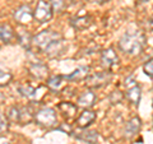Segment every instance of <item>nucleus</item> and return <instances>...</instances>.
<instances>
[{
	"mask_svg": "<svg viewBox=\"0 0 153 144\" xmlns=\"http://www.w3.org/2000/svg\"><path fill=\"white\" fill-rule=\"evenodd\" d=\"M119 49L128 55L137 56L146 46V35L142 31H126L119 40Z\"/></svg>",
	"mask_w": 153,
	"mask_h": 144,
	"instance_id": "f257e3e1",
	"label": "nucleus"
},
{
	"mask_svg": "<svg viewBox=\"0 0 153 144\" xmlns=\"http://www.w3.org/2000/svg\"><path fill=\"white\" fill-rule=\"evenodd\" d=\"M59 38H61L60 33H57L56 31H52V30H45L32 37V45L35 46L38 51L44 52L52 42L59 40Z\"/></svg>",
	"mask_w": 153,
	"mask_h": 144,
	"instance_id": "f03ea898",
	"label": "nucleus"
},
{
	"mask_svg": "<svg viewBox=\"0 0 153 144\" xmlns=\"http://www.w3.org/2000/svg\"><path fill=\"white\" fill-rule=\"evenodd\" d=\"M33 120H35L36 124H38L40 126L52 128L54 125H56V122H57V115H56V111L54 108L42 107V108L38 110L37 112H35Z\"/></svg>",
	"mask_w": 153,
	"mask_h": 144,
	"instance_id": "7ed1b4c3",
	"label": "nucleus"
},
{
	"mask_svg": "<svg viewBox=\"0 0 153 144\" xmlns=\"http://www.w3.org/2000/svg\"><path fill=\"white\" fill-rule=\"evenodd\" d=\"M52 13L54 12H52L49 1H46V0H38L36 9L33 10V18L40 23H46L51 21Z\"/></svg>",
	"mask_w": 153,
	"mask_h": 144,
	"instance_id": "20e7f679",
	"label": "nucleus"
},
{
	"mask_svg": "<svg viewBox=\"0 0 153 144\" xmlns=\"http://www.w3.org/2000/svg\"><path fill=\"white\" fill-rule=\"evenodd\" d=\"M111 80V73L110 71H100V73L89 74L85 78V83L91 88H100L103 87L105 84H107Z\"/></svg>",
	"mask_w": 153,
	"mask_h": 144,
	"instance_id": "39448f33",
	"label": "nucleus"
},
{
	"mask_svg": "<svg viewBox=\"0 0 153 144\" xmlns=\"http://www.w3.org/2000/svg\"><path fill=\"white\" fill-rule=\"evenodd\" d=\"M126 93L125 97L128 98L129 102H131L133 105L138 106L139 105V101L142 97V89L139 87V84L135 83V80L133 78H128L126 79Z\"/></svg>",
	"mask_w": 153,
	"mask_h": 144,
	"instance_id": "423d86ee",
	"label": "nucleus"
},
{
	"mask_svg": "<svg viewBox=\"0 0 153 144\" xmlns=\"http://www.w3.org/2000/svg\"><path fill=\"white\" fill-rule=\"evenodd\" d=\"M13 17L16 19V22L19 23V24H28V23H31L32 19H33V12H32L30 5L23 4V5H21L14 10Z\"/></svg>",
	"mask_w": 153,
	"mask_h": 144,
	"instance_id": "0eeeda50",
	"label": "nucleus"
},
{
	"mask_svg": "<svg viewBox=\"0 0 153 144\" xmlns=\"http://www.w3.org/2000/svg\"><path fill=\"white\" fill-rule=\"evenodd\" d=\"M101 63L106 69H112L114 66H116L119 64V56L116 54L112 47L106 49L102 51L101 54Z\"/></svg>",
	"mask_w": 153,
	"mask_h": 144,
	"instance_id": "6e6552de",
	"label": "nucleus"
},
{
	"mask_svg": "<svg viewBox=\"0 0 153 144\" xmlns=\"http://www.w3.org/2000/svg\"><path fill=\"white\" fill-rule=\"evenodd\" d=\"M140 126H142V121L139 117H133L131 120H129L128 124L125 125V128H124V135H125V138L130 139L133 137H135L138 133H139L140 130Z\"/></svg>",
	"mask_w": 153,
	"mask_h": 144,
	"instance_id": "1a4fd4ad",
	"label": "nucleus"
},
{
	"mask_svg": "<svg viewBox=\"0 0 153 144\" xmlns=\"http://www.w3.org/2000/svg\"><path fill=\"white\" fill-rule=\"evenodd\" d=\"M96 98H97V96H96V93L93 92V91L87 89L78 97V99H76V105L80 106V107H84V108H89L94 105Z\"/></svg>",
	"mask_w": 153,
	"mask_h": 144,
	"instance_id": "9d476101",
	"label": "nucleus"
},
{
	"mask_svg": "<svg viewBox=\"0 0 153 144\" xmlns=\"http://www.w3.org/2000/svg\"><path fill=\"white\" fill-rule=\"evenodd\" d=\"M70 23H71V26H73V28H75V30L83 31V30H87L88 27H91V24L93 23V18H92V16H89V14H85V16H78V17L71 19Z\"/></svg>",
	"mask_w": 153,
	"mask_h": 144,
	"instance_id": "9b49d317",
	"label": "nucleus"
},
{
	"mask_svg": "<svg viewBox=\"0 0 153 144\" xmlns=\"http://www.w3.org/2000/svg\"><path fill=\"white\" fill-rule=\"evenodd\" d=\"M96 117H97V115H96L94 111H91V110L85 108L84 111L79 115V117L76 119V125L82 129H85L94 121Z\"/></svg>",
	"mask_w": 153,
	"mask_h": 144,
	"instance_id": "f8f14e48",
	"label": "nucleus"
},
{
	"mask_svg": "<svg viewBox=\"0 0 153 144\" xmlns=\"http://www.w3.org/2000/svg\"><path fill=\"white\" fill-rule=\"evenodd\" d=\"M88 75H89V66H78L70 74L64 75V79L70 82H79L85 79Z\"/></svg>",
	"mask_w": 153,
	"mask_h": 144,
	"instance_id": "ddd939ff",
	"label": "nucleus"
},
{
	"mask_svg": "<svg viewBox=\"0 0 153 144\" xmlns=\"http://www.w3.org/2000/svg\"><path fill=\"white\" fill-rule=\"evenodd\" d=\"M64 50H65V42L63 38H59V40L52 42L44 52H46L50 57H54V56H59L60 54H63Z\"/></svg>",
	"mask_w": 153,
	"mask_h": 144,
	"instance_id": "4468645a",
	"label": "nucleus"
},
{
	"mask_svg": "<svg viewBox=\"0 0 153 144\" xmlns=\"http://www.w3.org/2000/svg\"><path fill=\"white\" fill-rule=\"evenodd\" d=\"M14 36H16V33H14L13 27L9 24V23L0 24V40H1L4 44H10Z\"/></svg>",
	"mask_w": 153,
	"mask_h": 144,
	"instance_id": "2eb2a0df",
	"label": "nucleus"
},
{
	"mask_svg": "<svg viewBox=\"0 0 153 144\" xmlns=\"http://www.w3.org/2000/svg\"><path fill=\"white\" fill-rule=\"evenodd\" d=\"M65 85V79L64 75H52L47 79V87L52 92H59V91L63 89V87Z\"/></svg>",
	"mask_w": 153,
	"mask_h": 144,
	"instance_id": "dca6fc26",
	"label": "nucleus"
},
{
	"mask_svg": "<svg viewBox=\"0 0 153 144\" xmlns=\"http://www.w3.org/2000/svg\"><path fill=\"white\" fill-rule=\"evenodd\" d=\"M57 107H59L60 112L63 114L66 119H73V117H75L76 111H78V106L74 105V103H71V102H60Z\"/></svg>",
	"mask_w": 153,
	"mask_h": 144,
	"instance_id": "f3484780",
	"label": "nucleus"
},
{
	"mask_svg": "<svg viewBox=\"0 0 153 144\" xmlns=\"http://www.w3.org/2000/svg\"><path fill=\"white\" fill-rule=\"evenodd\" d=\"M41 88H35V87H32V85H21V87L18 88L19 91V93H21L23 97H26L28 98L30 101H35L38 98V91H40Z\"/></svg>",
	"mask_w": 153,
	"mask_h": 144,
	"instance_id": "a211bd4d",
	"label": "nucleus"
},
{
	"mask_svg": "<svg viewBox=\"0 0 153 144\" xmlns=\"http://www.w3.org/2000/svg\"><path fill=\"white\" fill-rule=\"evenodd\" d=\"M30 73L35 76L36 79H45L46 75H47V66L42 63H36V64H32L31 68H30Z\"/></svg>",
	"mask_w": 153,
	"mask_h": 144,
	"instance_id": "6ab92c4d",
	"label": "nucleus"
},
{
	"mask_svg": "<svg viewBox=\"0 0 153 144\" xmlns=\"http://www.w3.org/2000/svg\"><path fill=\"white\" fill-rule=\"evenodd\" d=\"M17 38H18V42L21 44L22 47L30 50V47L32 45V35L27 31H21L17 33Z\"/></svg>",
	"mask_w": 153,
	"mask_h": 144,
	"instance_id": "aec40b11",
	"label": "nucleus"
},
{
	"mask_svg": "<svg viewBox=\"0 0 153 144\" xmlns=\"http://www.w3.org/2000/svg\"><path fill=\"white\" fill-rule=\"evenodd\" d=\"M76 138L82 139V140L87 142L89 144H97V142H98V134H97V131H94V130L83 131V133H80L79 135H76Z\"/></svg>",
	"mask_w": 153,
	"mask_h": 144,
	"instance_id": "412c9836",
	"label": "nucleus"
},
{
	"mask_svg": "<svg viewBox=\"0 0 153 144\" xmlns=\"http://www.w3.org/2000/svg\"><path fill=\"white\" fill-rule=\"evenodd\" d=\"M50 5L52 12H56V13H61L65 9V0H50Z\"/></svg>",
	"mask_w": 153,
	"mask_h": 144,
	"instance_id": "4be33fe9",
	"label": "nucleus"
},
{
	"mask_svg": "<svg viewBox=\"0 0 153 144\" xmlns=\"http://www.w3.org/2000/svg\"><path fill=\"white\" fill-rule=\"evenodd\" d=\"M13 75L9 73V71H5L3 69H0V87H5L12 82Z\"/></svg>",
	"mask_w": 153,
	"mask_h": 144,
	"instance_id": "5701e85b",
	"label": "nucleus"
},
{
	"mask_svg": "<svg viewBox=\"0 0 153 144\" xmlns=\"http://www.w3.org/2000/svg\"><path fill=\"white\" fill-rule=\"evenodd\" d=\"M7 119H8V121L10 120V121H17L19 122V108L16 107V106H13L8 110V114H7Z\"/></svg>",
	"mask_w": 153,
	"mask_h": 144,
	"instance_id": "b1692460",
	"label": "nucleus"
},
{
	"mask_svg": "<svg viewBox=\"0 0 153 144\" xmlns=\"http://www.w3.org/2000/svg\"><path fill=\"white\" fill-rule=\"evenodd\" d=\"M8 129H9L8 119H7V116H5V115H4L3 112H0V134L7 133Z\"/></svg>",
	"mask_w": 153,
	"mask_h": 144,
	"instance_id": "393cba45",
	"label": "nucleus"
},
{
	"mask_svg": "<svg viewBox=\"0 0 153 144\" xmlns=\"http://www.w3.org/2000/svg\"><path fill=\"white\" fill-rule=\"evenodd\" d=\"M123 98H124V96L120 91H114V92L110 94V101H111L112 103H120Z\"/></svg>",
	"mask_w": 153,
	"mask_h": 144,
	"instance_id": "a878e982",
	"label": "nucleus"
},
{
	"mask_svg": "<svg viewBox=\"0 0 153 144\" xmlns=\"http://www.w3.org/2000/svg\"><path fill=\"white\" fill-rule=\"evenodd\" d=\"M143 70H144L146 75L152 78V75H153V61H152V59H149L144 65H143Z\"/></svg>",
	"mask_w": 153,
	"mask_h": 144,
	"instance_id": "bb28decb",
	"label": "nucleus"
},
{
	"mask_svg": "<svg viewBox=\"0 0 153 144\" xmlns=\"http://www.w3.org/2000/svg\"><path fill=\"white\" fill-rule=\"evenodd\" d=\"M89 3H96V4H103V3H107L110 0H88Z\"/></svg>",
	"mask_w": 153,
	"mask_h": 144,
	"instance_id": "cd10ccee",
	"label": "nucleus"
},
{
	"mask_svg": "<svg viewBox=\"0 0 153 144\" xmlns=\"http://www.w3.org/2000/svg\"><path fill=\"white\" fill-rule=\"evenodd\" d=\"M3 144H10V143H3Z\"/></svg>",
	"mask_w": 153,
	"mask_h": 144,
	"instance_id": "c85d7f7f",
	"label": "nucleus"
}]
</instances>
